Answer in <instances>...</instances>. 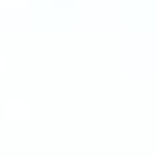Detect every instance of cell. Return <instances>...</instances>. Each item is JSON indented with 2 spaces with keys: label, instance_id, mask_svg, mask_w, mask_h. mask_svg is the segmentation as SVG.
<instances>
[]
</instances>
